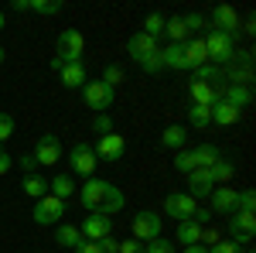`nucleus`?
Returning a JSON list of instances; mask_svg holds the SVG:
<instances>
[{
  "label": "nucleus",
  "instance_id": "obj_1",
  "mask_svg": "<svg viewBox=\"0 0 256 253\" xmlns=\"http://www.w3.org/2000/svg\"><path fill=\"white\" fill-rule=\"evenodd\" d=\"M79 202L89 209V212H102V215H116L123 209V192L110 181H99V178H89L79 192Z\"/></svg>",
  "mask_w": 256,
  "mask_h": 253
},
{
  "label": "nucleus",
  "instance_id": "obj_2",
  "mask_svg": "<svg viewBox=\"0 0 256 253\" xmlns=\"http://www.w3.org/2000/svg\"><path fill=\"white\" fill-rule=\"evenodd\" d=\"M202 41H205L208 62H216V65H229V62L236 59V38H232V35L208 31V38H202Z\"/></svg>",
  "mask_w": 256,
  "mask_h": 253
},
{
  "label": "nucleus",
  "instance_id": "obj_3",
  "mask_svg": "<svg viewBox=\"0 0 256 253\" xmlns=\"http://www.w3.org/2000/svg\"><path fill=\"white\" fill-rule=\"evenodd\" d=\"M79 233H82V239L99 243V239L113 236V219H110V215H102V212H89V219H82Z\"/></svg>",
  "mask_w": 256,
  "mask_h": 253
},
{
  "label": "nucleus",
  "instance_id": "obj_4",
  "mask_svg": "<svg viewBox=\"0 0 256 253\" xmlns=\"http://www.w3.org/2000/svg\"><path fill=\"white\" fill-rule=\"evenodd\" d=\"M229 236H232V243H250L256 236V215L253 212H232L229 215Z\"/></svg>",
  "mask_w": 256,
  "mask_h": 253
},
{
  "label": "nucleus",
  "instance_id": "obj_5",
  "mask_svg": "<svg viewBox=\"0 0 256 253\" xmlns=\"http://www.w3.org/2000/svg\"><path fill=\"white\" fill-rule=\"evenodd\" d=\"M62 215H65V202L55 198V195H41L38 202H34V222H41V226L58 222Z\"/></svg>",
  "mask_w": 256,
  "mask_h": 253
},
{
  "label": "nucleus",
  "instance_id": "obj_6",
  "mask_svg": "<svg viewBox=\"0 0 256 253\" xmlns=\"http://www.w3.org/2000/svg\"><path fill=\"white\" fill-rule=\"evenodd\" d=\"M34 161H38V168L44 164V168H52V164H58V157H62V144H58V137L55 134H44L38 137V144H34Z\"/></svg>",
  "mask_w": 256,
  "mask_h": 253
},
{
  "label": "nucleus",
  "instance_id": "obj_7",
  "mask_svg": "<svg viewBox=\"0 0 256 253\" xmlns=\"http://www.w3.org/2000/svg\"><path fill=\"white\" fill-rule=\"evenodd\" d=\"M195 209H198V202L192 198V195L174 192V195H168V198H164V212L171 215V219H178V222L192 219V215H195Z\"/></svg>",
  "mask_w": 256,
  "mask_h": 253
},
{
  "label": "nucleus",
  "instance_id": "obj_8",
  "mask_svg": "<svg viewBox=\"0 0 256 253\" xmlns=\"http://www.w3.org/2000/svg\"><path fill=\"white\" fill-rule=\"evenodd\" d=\"M82 96H86V103H89V110H96V113H102L110 103H113V89L106 86V82H86L82 86Z\"/></svg>",
  "mask_w": 256,
  "mask_h": 253
},
{
  "label": "nucleus",
  "instance_id": "obj_9",
  "mask_svg": "<svg viewBox=\"0 0 256 253\" xmlns=\"http://www.w3.org/2000/svg\"><path fill=\"white\" fill-rule=\"evenodd\" d=\"M82 48H86V38H82L76 28H68V31L58 35V59L62 62H79Z\"/></svg>",
  "mask_w": 256,
  "mask_h": 253
},
{
  "label": "nucleus",
  "instance_id": "obj_10",
  "mask_svg": "<svg viewBox=\"0 0 256 253\" xmlns=\"http://www.w3.org/2000/svg\"><path fill=\"white\" fill-rule=\"evenodd\" d=\"M96 164H99V157H96V151H92V144H76V147H72V171H76V175L92 178Z\"/></svg>",
  "mask_w": 256,
  "mask_h": 253
},
{
  "label": "nucleus",
  "instance_id": "obj_11",
  "mask_svg": "<svg viewBox=\"0 0 256 253\" xmlns=\"http://www.w3.org/2000/svg\"><path fill=\"white\" fill-rule=\"evenodd\" d=\"M160 236V219L154 212H137L134 215V239L140 243H150Z\"/></svg>",
  "mask_w": 256,
  "mask_h": 253
},
{
  "label": "nucleus",
  "instance_id": "obj_12",
  "mask_svg": "<svg viewBox=\"0 0 256 253\" xmlns=\"http://www.w3.org/2000/svg\"><path fill=\"white\" fill-rule=\"evenodd\" d=\"M92 151H96V157H102V161H110V164H113V161H120V157H123L126 140H123L120 134H106V137H99V144L92 147Z\"/></svg>",
  "mask_w": 256,
  "mask_h": 253
},
{
  "label": "nucleus",
  "instance_id": "obj_13",
  "mask_svg": "<svg viewBox=\"0 0 256 253\" xmlns=\"http://www.w3.org/2000/svg\"><path fill=\"white\" fill-rule=\"evenodd\" d=\"M212 28L222 31V35H232V38H236V35H239V14L232 11V7L218 4L216 11H212Z\"/></svg>",
  "mask_w": 256,
  "mask_h": 253
},
{
  "label": "nucleus",
  "instance_id": "obj_14",
  "mask_svg": "<svg viewBox=\"0 0 256 253\" xmlns=\"http://www.w3.org/2000/svg\"><path fill=\"white\" fill-rule=\"evenodd\" d=\"M212 212H218V215H232L236 212V198H239V192L236 188H229V185H222V188H212Z\"/></svg>",
  "mask_w": 256,
  "mask_h": 253
},
{
  "label": "nucleus",
  "instance_id": "obj_15",
  "mask_svg": "<svg viewBox=\"0 0 256 253\" xmlns=\"http://www.w3.org/2000/svg\"><path fill=\"white\" fill-rule=\"evenodd\" d=\"M212 188H216V185H212V178H208L205 168H195V171L188 175V195H192L195 202H198V198H208Z\"/></svg>",
  "mask_w": 256,
  "mask_h": 253
},
{
  "label": "nucleus",
  "instance_id": "obj_16",
  "mask_svg": "<svg viewBox=\"0 0 256 253\" xmlns=\"http://www.w3.org/2000/svg\"><path fill=\"white\" fill-rule=\"evenodd\" d=\"M150 52H158V41L147 38L144 31H140V35H134V38L126 41V55H130L134 62H144L147 55H150Z\"/></svg>",
  "mask_w": 256,
  "mask_h": 253
},
{
  "label": "nucleus",
  "instance_id": "obj_17",
  "mask_svg": "<svg viewBox=\"0 0 256 253\" xmlns=\"http://www.w3.org/2000/svg\"><path fill=\"white\" fill-rule=\"evenodd\" d=\"M222 99L242 113V106L253 103V86H226V89H222Z\"/></svg>",
  "mask_w": 256,
  "mask_h": 253
},
{
  "label": "nucleus",
  "instance_id": "obj_18",
  "mask_svg": "<svg viewBox=\"0 0 256 253\" xmlns=\"http://www.w3.org/2000/svg\"><path fill=\"white\" fill-rule=\"evenodd\" d=\"M184 62H188V69L208 65V52H205V41L202 38H188L184 41Z\"/></svg>",
  "mask_w": 256,
  "mask_h": 253
},
{
  "label": "nucleus",
  "instance_id": "obj_19",
  "mask_svg": "<svg viewBox=\"0 0 256 253\" xmlns=\"http://www.w3.org/2000/svg\"><path fill=\"white\" fill-rule=\"evenodd\" d=\"M58 76H62V86L79 89V86H86V65H82V62H65Z\"/></svg>",
  "mask_w": 256,
  "mask_h": 253
},
{
  "label": "nucleus",
  "instance_id": "obj_20",
  "mask_svg": "<svg viewBox=\"0 0 256 253\" xmlns=\"http://www.w3.org/2000/svg\"><path fill=\"white\" fill-rule=\"evenodd\" d=\"M195 82H205V86H212V89H226V76H222V69L218 65H198L195 69Z\"/></svg>",
  "mask_w": 256,
  "mask_h": 253
},
{
  "label": "nucleus",
  "instance_id": "obj_21",
  "mask_svg": "<svg viewBox=\"0 0 256 253\" xmlns=\"http://www.w3.org/2000/svg\"><path fill=\"white\" fill-rule=\"evenodd\" d=\"M192 99H195V106H216L218 99H222V93L218 89H212V86H205V82H192Z\"/></svg>",
  "mask_w": 256,
  "mask_h": 253
},
{
  "label": "nucleus",
  "instance_id": "obj_22",
  "mask_svg": "<svg viewBox=\"0 0 256 253\" xmlns=\"http://www.w3.org/2000/svg\"><path fill=\"white\" fill-rule=\"evenodd\" d=\"M160 59H164V69H178V72L188 69V62H184V45H168V48H160Z\"/></svg>",
  "mask_w": 256,
  "mask_h": 253
},
{
  "label": "nucleus",
  "instance_id": "obj_23",
  "mask_svg": "<svg viewBox=\"0 0 256 253\" xmlns=\"http://www.w3.org/2000/svg\"><path fill=\"white\" fill-rule=\"evenodd\" d=\"M184 140H188V130H184V127H178V123L164 127V134H160V144H164V147H171V151H184Z\"/></svg>",
  "mask_w": 256,
  "mask_h": 253
},
{
  "label": "nucleus",
  "instance_id": "obj_24",
  "mask_svg": "<svg viewBox=\"0 0 256 253\" xmlns=\"http://www.w3.org/2000/svg\"><path fill=\"white\" fill-rule=\"evenodd\" d=\"M236 120H239V110L229 106L226 99H218L216 106H212V123H218V127H232Z\"/></svg>",
  "mask_w": 256,
  "mask_h": 253
},
{
  "label": "nucleus",
  "instance_id": "obj_25",
  "mask_svg": "<svg viewBox=\"0 0 256 253\" xmlns=\"http://www.w3.org/2000/svg\"><path fill=\"white\" fill-rule=\"evenodd\" d=\"M198 236H202V226H198L195 219L178 222V239H181V246H198Z\"/></svg>",
  "mask_w": 256,
  "mask_h": 253
},
{
  "label": "nucleus",
  "instance_id": "obj_26",
  "mask_svg": "<svg viewBox=\"0 0 256 253\" xmlns=\"http://www.w3.org/2000/svg\"><path fill=\"white\" fill-rule=\"evenodd\" d=\"M192 161H195V168H205V171H208V168L218 161V151L212 147V144H198L195 151H192Z\"/></svg>",
  "mask_w": 256,
  "mask_h": 253
},
{
  "label": "nucleus",
  "instance_id": "obj_27",
  "mask_svg": "<svg viewBox=\"0 0 256 253\" xmlns=\"http://www.w3.org/2000/svg\"><path fill=\"white\" fill-rule=\"evenodd\" d=\"M72 192H76V185H72V175H55L52 178V185H48V195H55V198H72Z\"/></svg>",
  "mask_w": 256,
  "mask_h": 253
},
{
  "label": "nucleus",
  "instance_id": "obj_28",
  "mask_svg": "<svg viewBox=\"0 0 256 253\" xmlns=\"http://www.w3.org/2000/svg\"><path fill=\"white\" fill-rule=\"evenodd\" d=\"M232 175H236V164H232V161H222V157H218L216 164L208 168V178H212V185H226V181H229Z\"/></svg>",
  "mask_w": 256,
  "mask_h": 253
},
{
  "label": "nucleus",
  "instance_id": "obj_29",
  "mask_svg": "<svg viewBox=\"0 0 256 253\" xmlns=\"http://www.w3.org/2000/svg\"><path fill=\"white\" fill-rule=\"evenodd\" d=\"M55 239H58V246H79L82 243V233H79V226H72V222H65V226H58V233H55Z\"/></svg>",
  "mask_w": 256,
  "mask_h": 253
},
{
  "label": "nucleus",
  "instance_id": "obj_30",
  "mask_svg": "<svg viewBox=\"0 0 256 253\" xmlns=\"http://www.w3.org/2000/svg\"><path fill=\"white\" fill-rule=\"evenodd\" d=\"M188 123H192L195 130H205V127L212 123V106H195V103H192V110H188Z\"/></svg>",
  "mask_w": 256,
  "mask_h": 253
},
{
  "label": "nucleus",
  "instance_id": "obj_31",
  "mask_svg": "<svg viewBox=\"0 0 256 253\" xmlns=\"http://www.w3.org/2000/svg\"><path fill=\"white\" fill-rule=\"evenodd\" d=\"M24 192L31 195L34 202H38L41 195H48V181H44L41 175H28V178H24Z\"/></svg>",
  "mask_w": 256,
  "mask_h": 253
},
{
  "label": "nucleus",
  "instance_id": "obj_32",
  "mask_svg": "<svg viewBox=\"0 0 256 253\" xmlns=\"http://www.w3.org/2000/svg\"><path fill=\"white\" fill-rule=\"evenodd\" d=\"M62 7H65L62 0H28V11L31 14H58Z\"/></svg>",
  "mask_w": 256,
  "mask_h": 253
},
{
  "label": "nucleus",
  "instance_id": "obj_33",
  "mask_svg": "<svg viewBox=\"0 0 256 253\" xmlns=\"http://www.w3.org/2000/svg\"><path fill=\"white\" fill-rule=\"evenodd\" d=\"M144 35H147V38H154V41L164 35V18H160L158 11H154V14H147V21H144Z\"/></svg>",
  "mask_w": 256,
  "mask_h": 253
},
{
  "label": "nucleus",
  "instance_id": "obj_34",
  "mask_svg": "<svg viewBox=\"0 0 256 253\" xmlns=\"http://www.w3.org/2000/svg\"><path fill=\"white\" fill-rule=\"evenodd\" d=\"M140 69H144V72H150V76H158L160 69H164V59H160V48H158V52H150L147 59L140 62Z\"/></svg>",
  "mask_w": 256,
  "mask_h": 253
},
{
  "label": "nucleus",
  "instance_id": "obj_35",
  "mask_svg": "<svg viewBox=\"0 0 256 253\" xmlns=\"http://www.w3.org/2000/svg\"><path fill=\"white\" fill-rule=\"evenodd\" d=\"M174 168L181 175H192L195 171V161H192V151H178L174 154Z\"/></svg>",
  "mask_w": 256,
  "mask_h": 253
},
{
  "label": "nucleus",
  "instance_id": "obj_36",
  "mask_svg": "<svg viewBox=\"0 0 256 253\" xmlns=\"http://www.w3.org/2000/svg\"><path fill=\"white\" fill-rule=\"evenodd\" d=\"M99 82H106L110 89H116L120 82H123V69H120V65H110V69L102 72V79H99Z\"/></svg>",
  "mask_w": 256,
  "mask_h": 253
},
{
  "label": "nucleus",
  "instance_id": "obj_37",
  "mask_svg": "<svg viewBox=\"0 0 256 253\" xmlns=\"http://www.w3.org/2000/svg\"><path fill=\"white\" fill-rule=\"evenodd\" d=\"M92 130H96L99 137H106V134H113V120L106 117V113H96L92 117Z\"/></svg>",
  "mask_w": 256,
  "mask_h": 253
},
{
  "label": "nucleus",
  "instance_id": "obj_38",
  "mask_svg": "<svg viewBox=\"0 0 256 253\" xmlns=\"http://www.w3.org/2000/svg\"><path fill=\"white\" fill-rule=\"evenodd\" d=\"M144 250H147V253H174V243H171V239H164V236H158V239H150Z\"/></svg>",
  "mask_w": 256,
  "mask_h": 253
},
{
  "label": "nucleus",
  "instance_id": "obj_39",
  "mask_svg": "<svg viewBox=\"0 0 256 253\" xmlns=\"http://www.w3.org/2000/svg\"><path fill=\"white\" fill-rule=\"evenodd\" d=\"M236 209H239V212H253V209H256V195L250 192V188H246V192H239Z\"/></svg>",
  "mask_w": 256,
  "mask_h": 253
},
{
  "label": "nucleus",
  "instance_id": "obj_40",
  "mask_svg": "<svg viewBox=\"0 0 256 253\" xmlns=\"http://www.w3.org/2000/svg\"><path fill=\"white\" fill-rule=\"evenodd\" d=\"M10 137H14V117L0 113V144H7Z\"/></svg>",
  "mask_w": 256,
  "mask_h": 253
},
{
  "label": "nucleus",
  "instance_id": "obj_41",
  "mask_svg": "<svg viewBox=\"0 0 256 253\" xmlns=\"http://www.w3.org/2000/svg\"><path fill=\"white\" fill-rule=\"evenodd\" d=\"M208 253H242V246L232 243V239H218L216 246H208Z\"/></svg>",
  "mask_w": 256,
  "mask_h": 253
},
{
  "label": "nucleus",
  "instance_id": "obj_42",
  "mask_svg": "<svg viewBox=\"0 0 256 253\" xmlns=\"http://www.w3.org/2000/svg\"><path fill=\"white\" fill-rule=\"evenodd\" d=\"M202 243H205V250H208V246H216V243H218V229H212V226L205 229V226H202V236H198V246H202Z\"/></svg>",
  "mask_w": 256,
  "mask_h": 253
},
{
  "label": "nucleus",
  "instance_id": "obj_43",
  "mask_svg": "<svg viewBox=\"0 0 256 253\" xmlns=\"http://www.w3.org/2000/svg\"><path fill=\"white\" fill-rule=\"evenodd\" d=\"M116 253H147V250H144V243H140V239H123Z\"/></svg>",
  "mask_w": 256,
  "mask_h": 253
},
{
  "label": "nucleus",
  "instance_id": "obj_44",
  "mask_svg": "<svg viewBox=\"0 0 256 253\" xmlns=\"http://www.w3.org/2000/svg\"><path fill=\"white\" fill-rule=\"evenodd\" d=\"M18 168L24 171V175H38V161H34L31 154H28V157H20V161H18Z\"/></svg>",
  "mask_w": 256,
  "mask_h": 253
},
{
  "label": "nucleus",
  "instance_id": "obj_45",
  "mask_svg": "<svg viewBox=\"0 0 256 253\" xmlns=\"http://www.w3.org/2000/svg\"><path fill=\"white\" fill-rule=\"evenodd\" d=\"M181 21H184V28H188V35H192L195 28H202V24H205V18H202V14H188V18H181Z\"/></svg>",
  "mask_w": 256,
  "mask_h": 253
},
{
  "label": "nucleus",
  "instance_id": "obj_46",
  "mask_svg": "<svg viewBox=\"0 0 256 253\" xmlns=\"http://www.w3.org/2000/svg\"><path fill=\"white\" fill-rule=\"evenodd\" d=\"M99 250H102V253H116V250H120V243L113 239V236H106V239H99Z\"/></svg>",
  "mask_w": 256,
  "mask_h": 253
},
{
  "label": "nucleus",
  "instance_id": "obj_47",
  "mask_svg": "<svg viewBox=\"0 0 256 253\" xmlns=\"http://www.w3.org/2000/svg\"><path fill=\"white\" fill-rule=\"evenodd\" d=\"M76 253H102V250H99V243H92V239H82L79 246H76Z\"/></svg>",
  "mask_w": 256,
  "mask_h": 253
},
{
  "label": "nucleus",
  "instance_id": "obj_48",
  "mask_svg": "<svg viewBox=\"0 0 256 253\" xmlns=\"http://www.w3.org/2000/svg\"><path fill=\"white\" fill-rule=\"evenodd\" d=\"M10 168H14V161H10V154H7V151H0V175H7Z\"/></svg>",
  "mask_w": 256,
  "mask_h": 253
},
{
  "label": "nucleus",
  "instance_id": "obj_49",
  "mask_svg": "<svg viewBox=\"0 0 256 253\" xmlns=\"http://www.w3.org/2000/svg\"><path fill=\"white\" fill-rule=\"evenodd\" d=\"M10 11H28V0H10Z\"/></svg>",
  "mask_w": 256,
  "mask_h": 253
},
{
  "label": "nucleus",
  "instance_id": "obj_50",
  "mask_svg": "<svg viewBox=\"0 0 256 253\" xmlns=\"http://www.w3.org/2000/svg\"><path fill=\"white\" fill-rule=\"evenodd\" d=\"M184 253H208L205 246H184Z\"/></svg>",
  "mask_w": 256,
  "mask_h": 253
},
{
  "label": "nucleus",
  "instance_id": "obj_51",
  "mask_svg": "<svg viewBox=\"0 0 256 253\" xmlns=\"http://www.w3.org/2000/svg\"><path fill=\"white\" fill-rule=\"evenodd\" d=\"M4 24H7V21H4V14H0V28H4Z\"/></svg>",
  "mask_w": 256,
  "mask_h": 253
},
{
  "label": "nucleus",
  "instance_id": "obj_52",
  "mask_svg": "<svg viewBox=\"0 0 256 253\" xmlns=\"http://www.w3.org/2000/svg\"><path fill=\"white\" fill-rule=\"evenodd\" d=\"M0 62H4V48H0Z\"/></svg>",
  "mask_w": 256,
  "mask_h": 253
}]
</instances>
